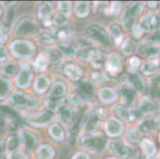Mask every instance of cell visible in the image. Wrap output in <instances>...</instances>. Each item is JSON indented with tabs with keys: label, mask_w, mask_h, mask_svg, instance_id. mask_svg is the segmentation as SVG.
<instances>
[{
	"label": "cell",
	"mask_w": 160,
	"mask_h": 159,
	"mask_svg": "<svg viewBox=\"0 0 160 159\" xmlns=\"http://www.w3.org/2000/svg\"><path fill=\"white\" fill-rule=\"evenodd\" d=\"M151 92H152L153 96L160 98V87H154Z\"/></svg>",
	"instance_id": "cell-58"
},
{
	"label": "cell",
	"mask_w": 160,
	"mask_h": 159,
	"mask_svg": "<svg viewBox=\"0 0 160 159\" xmlns=\"http://www.w3.org/2000/svg\"><path fill=\"white\" fill-rule=\"evenodd\" d=\"M115 113L119 117L122 118L124 120H130L131 112H128L127 108L122 105H116L114 107Z\"/></svg>",
	"instance_id": "cell-38"
},
{
	"label": "cell",
	"mask_w": 160,
	"mask_h": 159,
	"mask_svg": "<svg viewBox=\"0 0 160 159\" xmlns=\"http://www.w3.org/2000/svg\"><path fill=\"white\" fill-rule=\"evenodd\" d=\"M158 63L157 61H151L149 62H147L142 67V72L145 75H151L156 72L158 68Z\"/></svg>",
	"instance_id": "cell-33"
},
{
	"label": "cell",
	"mask_w": 160,
	"mask_h": 159,
	"mask_svg": "<svg viewBox=\"0 0 160 159\" xmlns=\"http://www.w3.org/2000/svg\"><path fill=\"white\" fill-rule=\"evenodd\" d=\"M110 33L114 37L115 42L117 44L121 43L122 41V33L120 28L117 25H112L110 27Z\"/></svg>",
	"instance_id": "cell-43"
},
{
	"label": "cell",
	"mask_w": 160,
	"mask_h": 159,
	"mask_svg": "<svg viewBox=\"0 0 160 159\" xmlns=\"http://www.w3.org/2000/svg\"><path fill=\"white\" fill-rule=\"evenodd\" d=\"M52 5L49 2H44L40 7H38V15L41 20L44 22V24L46 26L51 25V21L49 19L50 14L52 13Z\"/></svg>",
	"instance_id": "cell-15"
},
{
	"label": "cell",
	"mask_w": 160,
	"mask_h": 159,
	"mask_svg": "<svg viewBox=\"0 0 160 159\" xmlns=\"http://www.w3.org/2000/svg\"><path fill=\"white\" fill-rule=\"evenodd\" d=\"M47 56L48 58H49V61H52L53 63H57V62L60 61L61 57L59 52L56 50H53V49L49 50V52H47Z\"/></svg>",
	"instance_id": "cell-48"
},
{
	"label": "cell",
	"mask_w": 160,
	"mask_h": 159,
	"mask_svg": "<svg viewBox=\"0 0 160 159\" xmlns=\"http://www.w3.org/2000/svg\"><path fill=\"white\" fill-rule=\"evenodd\" d=\"M122 68V61L120 55L116 52H112L108 57L107 69L111 74H116Z\"/></svg>",
	"instance_id": "cell-13"
},
{
	"label": "cell",
	"mask_w": 160,
	"mask_h": 159,
	"mask_svg": "<svg viewBox=\"0 0 160 159\" xmlns=\"http://www.w3.org/2000/svg\"><path fill=\"white\" fill-rule=\"evenodd\" d=\"M72 159H89V157H88V154H86L85 153L79 152L73 156Z\"/></svg>",
	"instance_id": "cell-57"
},
{
	"label": "cell",
	"mask_w": 160,
	"mask_h": 159,
	"mask_svg": "<svg viewBox=\"0 0 160 159\" xmlns=\"http://www.w3.org/2000/svg\"><path fill=\"white\" fill-rule=\"evenodd\" d=\"M78 94L82 98H91L94 94V88L88 81H82L78 85Z\"/></svg>",
	"instance_id": "cell-21"
},
{
	"label": "cell",
	"mask_w": 160,
	"mask_h": 159,
	"mask_svg": "<svg viewBox=\"0 0 160 159\" xmlns=\"http://www.w3.org/2000/svg\"><path fill=\"white\" fill-rule=\"evenodd\" d=\"M139 25L143 31H148L151 29L158 30L160 29V17L157 16L147 15L142 17Z\"/></svg>",
	"instance_id": "cell-14"
},
{
	"label": "cell",
	"mask_w": 160,
	"mask_h": 159,
	"mask_svg": "<svg viewBox=\"0 0 160 159\" xmlns=\"http://www.w3.org/2000/svg\"><path fill=\"white\" fill-rule=\"evenodd\" d=\"M92 81H95L96 83H102L104 81V77L102 75L97 73V72L92 76Z\"/></svg>",
	"instance_id": "cell-56"
},
{
	"label": "cell",
	"mask_w": 160,
	"mask_h": 159,
	"mask_svg": "<svg viewBox=\"0 0 160 159\" xmlns=\"http://www.w3.org/2000/svg\"><path fill=\"white\" fill-rule=\"evenodd\" d=\"M81 143L85 148L91 151H101L104 147L105 140L100 136H83Z\"/></svg>",
	"instance_id": "cell-7"
},
{
	"label": "cell",
	"mask_w": 160,
	"mask_h": 159,
	"mask_svg": "<svg viewBox=\"0 0 160 159\" xmlns=\"http://www.w3.org/2000/svg\"><path fill=\"white\" fill-rule=\"evenodd\" d=\"M129 63H130L131 67H132V68H137L138 67H139V64H140V61H139V58L136 57H132V59L130 60Z\"/></svg>",
	"instance_id": "cell-55"
},
{
	"label": "cell",
	"mask_w": 160,
	"mask_h": 159,
	"mask_svg": "<svg viewBox=\"0 0 160 159\" xmlns=\"http://www.w3.org/2000/svg\"><path fill=\"white\" fill-rule=\"evenodd\" d=\"M120 94H121L122 98L123 99L124 103L128 106H132L136 101V93L135 91L131 89L130 87H123L120 90Z\"/></svg>",
	"instance_id": "cell-23"
},
{
	"label": "cell",
	"mask_w": 160,
	"mask_h": 159,
	"mask_svg": "<svg viewBox=\"0 0 160 159\" xmlns=\"http://www.w3.org/2000/svg\"><path fill=\"white\" fill-rule=\"evenodd\" d=\"M18 146V138L15 135H11L7 138V144H6V149L8 152H12L16 151V149Z\"/></svg>",
	"instance_id": "cell-39"
},
{
	"label": "cell",
	"mask_w": 160,
	"mask_h": 159,
	"mask_svg": "<svg viewBox=\"0 0 160 159\" xmlns=\"http://www.w3.org/2000/svg\"><path fill=\"white\" fill-rule=\"evenodd\" d=\"M21 135L26 148L28 149L29 151H33L37 145L36 135L28 131H23Z\"/></svg>",
	"instance_id": "cell-17"
},
{
	"label": "cell",
	"mask_w": 160,
	"mask_h": 159,
	"mask_svg": "<svg viewBox=\"0 0 160 159\" xmlns=\"http://www.w3.org/2000/svg\"><path fill=\"white\" fill-rule=\"evenodd\" d=\"M2 152H3V143L2 142H0V157L2 156Z\"/></svg>",
	"instance_id": "cell-59"
},
{
	"label": "cell",
	"mask_w": 160,
	"mask_h": 159,
	"mask_svg": "<svg viewBox=\"0 0 160 159\" xmlns=\"http://www.w3.org/2000/svg\"><path fill=\"white\" fill-rule=\"evenodd\" d=\"M159 40H160V37H159Z\"/></svg>",
	"instance_id": "cell-62"
},
{
	"label": "cell",
	"mask_w": 160,
	"mask_h": 159,
	"mask_svg": "<svg viewBox=\"0 0 160 159\" xmlns=\"http://www.w3.org/2000/svg\"><path fill=\"white\" fill-rule=\"evenodd\" d=\"M88 61L95 68H100L104 63V53L101 51L94 49L90 54Z\"/></svg>",
	"instance_id": "cell-24"
},
{
	"label": "cell",
	"mask_w": 160,
	"mask_h": 159,
	"mask_svg": "<svg viewBox=\"0 0 160 159\" xmlns=\"http://www.w3.org/2000/svg\"><path fill=\"white\" fill-rule=\"evenodd\" d=\"M110 12L113 14H117L120 10V6L119 2H112V4L110 7Z\"/></svg>",
	"instance_id": "cell-53"
},
{
	"label": "cell",
	"mask_w": 160,
	"mask_h": 159,
	"mask_svg": "<svg viewBox=\"0 0 160 159\" xmlns=\"http://www.w3.org/2000/svg\"><path fill=\"white\" fill-rule=\"evenodd\" d=\"M38 155L39 159H52L54 156V151L49 146L43 145L38 149Z\"/></svg>",
	"instance_id": "cell-29"
},
{
	"label": "cell",
	"mask_w": 160,
	"mask_h": 159,
	"mask_svg": "<svg viewBox=\"0 0 160 159\" xmlns=\"http://www.w3.org/2000/svg\"><path fill=\"white\" fill-rule=\"evenodd\" d=\"M7 159H28V157L24 153L18 151H14L9 153L7 156Z\"/></svg>",
	"instance_id": "cell-47"
},
{
	"label": "cell",
	"mask_w": 160,
	"mask_h": 159,
	"mask_svg": "<svg viewBox=\"0 0 160 159\" xmlns=\"http://www.w3.org/2000/svg\"><path fill=\"white\" fill-rule=\"evenodd\" d=\"M7 57V49L3 46L0 45V63L5 61Z\"/></svg>",
	"instance_id": "cell-54"
},
{
	"label": "cell",
	"mask_w": 160,
	"mask_h": 159,
	"mask_svg": "<svg viewBox=\"0 0 160 159\" xmlns=\"http://www.w3.org/2000/svg\"><path fill=\"white\" fill-rule=\"evenodd\" d=\"M76 14L80 17H85L90 11V5L88 2H78L76 4Z\"/></svg>",
	"instance_id": "cell-27"
},
{
	"label": "cell",
	"mask_w": 160,
	"mask_h": 159,
	"mask_svg": "<svg viewBox=\"0 0 160 159\" xmlns=\"http://www.w3.org/2000/svg\"><path fill=\"white\" fill-rule=\"evenodd\" d=\"M68 21H69V16L65 13H58L53 18V22L59 27L65 26L68 23Z\"/></svg>",
	"instance_id": "cell-40"
},
{
	"label": "cell",
	"mask_w": 160,
	"mask_h": 159,
	"mask_svg": "<svg viewBox=\"0 0 160 159\" xmlns=\"http://www.w3.org/2000/svg\"><path fill=\"white\" fill-rule=\"evenodd\" d=\"M58 50L66 57H73L77 54L78 50L73 46L67 43H61L58 46Z\"/></svg>",
	"instance_id": "cell-30"
},
{
	"label": "cell",
	"mask_w": 160,
	"mask_h": 159,
	"mask_svg": "<svg viewBox=\"0 0 160 159\" xmlns=\"http://www.w3.org/2000/svg\"><path fill=\"white\" fill-rule=\"evenodd\" d=\"M62 103H63V100L62 99L50 98L45 102V107H46V108L49 110V112H52V111L54 112V111L58 110V107L62 104Z\"/></svg>",
	"instance_id": "cell-35"
},
{
	"label": "cell",
	"mask_w": 160,
	"mask_h": 159,
	"mask_svg": "<svg viewBox=\"0 0 160 159\" xmlns=\"http://www.w3.org/2000/svg\"><path fill=\"white\" fill-rule=\"evenodd\" d=\"M69 99H70V101L76 106H83V105L85 104L84 99L78 93H72V94H71L69 96Z\"/></svg>",
	"instance_id": "cell-46"
},
{
	"label": "cell",
	"mask_w": 160,
	"mask_h": 159,
	"mask_svg": "<svg viewBox=\"0 0 160 159\" xmlns=\"http://www.w3.org/2000/svg\"><path fill=\"white\" fill-rule=\"evenodd\" d=\"M157 124L158 122L155 119H147L142 122L140 126V129L142 131H151L155 129Z\"/></svg>",
	"instance_id": "cell-45"
},
{
	"label": "cell",
	"mask_w": 160,
	"mask_h": 159,
	"mask_svg": "<svg viewBox=\"0 0 160 159\" xmlns=\"http://www.w3.org/2000/svg\"><path fill=\"white\" fill-rule=\"evenodd\" d=\"M64 71H65V73L69 77V79H71L73 81H79L81 77H82V69L79 66L73 65V64L66 65L65 67Z\"/></svg>",
	"instance_id": "cell-16"
},
{
	"label": "cell",
	"mask_w": 160,
	"mask_h": 159,
	"mask_svg": "<svg viewBox=\"0 0 160 159\" xmlns=\"http://www.w3.org/2000/svg\"><path fill=\"white\" fill-rule=\"evenodd\" d=\"M142 5L141 2H134L131 4L123 13L121 17V23L126 30L133 29L136 23V17L141 12Z\"/></svg>",
	"instance_id": "cell-1"
},
{
	"label": "cell",
	"mask_w": 160,
	"mask_h": 159,
	"mask_svg": "<svg viewBox=\"0 0 160 159\" xmlns=\"http://www.w3.org/2000/svg\"><path fill=\"white\" fill-rule=\"evenodd\" d=\"M153 3H155V2H148V5H149V7H151V8H154V7H155V6H156V4H155V5H153Z\"/></svg>",
	"instance_id": "cell-60"
},
{
	"label": "cell",
	"mask_w": 160,
	"mask_h": 159,
	"mask_svg": "<svg viewBox=\"0 0 160 159\" xmlns=\"http://www.w3.org/2000/svg\"><path fill=\"white\" fill-rule=\"evenodd\" d=\"M104 116V109L101 107L96 109L92 112L87 119L85 125V130L86 132H92L97 129L100 125L101 119Z\"/></svg>",
	"instance_id": "cell-9"
},
{
	"label": "cell",
	"mask_w": 160,
	"mask_h": 159,
	"mask_svg": "<svg viewBox=\"0 0 160 159\" xmlns=\"http://www.w3.org/2000/svg\"><path fill=\"white\" fill-rule=\"evenodd\" d=\"M143 30L141 28L139 25H137V26H134L133 27V34L134 37H136V38H139V37L142 36V34L143 33Z\"/></svg>",
	"instance_id": "cell-52"
},
{
	"label": "cell",
	"mask_w": 160,
	"mask_h": 159,
	"mask_svg": "<svg viewBox=\"0 0 160 159\" xmlns=\"http://www.w3.org/2000/svg\"><path fill=\"white\" fill-rule=\"evenodd\" d=\"M128 139L132 143H136L142 138V131L139 128H132L130 131L128 132Z\"/></svg>",
	"instance_id": "cell-34"
},
{
	"label": "cell",
	"mask_w": 160,
	"mask_h": 159,
	"mask_svg": "<svg viewBox=\"0 0 160 159\" xmlns=\"http://www.w3.org/2000/svg\"><path fill=\"white\" fill-rule=\"evenodd\" d=\"M2 8L0 7V17H1V15H2Z\"/></svg>",
	"instance_id": "cell-61"
},
{
	"label": "cell",
	"mask_w": 160,
	"mask_h": 159,
	"mask_svg": "<svg viewBox=\"0 0 160 159\" xmlns=\"http://www.w3.org/2000/svg\"><path fill=\"white\" fill-rule=\"evenodd\" d=\"M81 120H82V114H79L78 117L76 118L74 121L73 124H72V128L70 131V139L71 138H75V137L78 135V131H79L80 126H81Z\"/></svg>",
	"instance_id": "cell-42"
},
{
	"label": "cell",
	"mask_w": 160,
	"mask_h": 159,
	"mask_svg": "<svg viewBox=\"0 0 160 159\" xmlns=\"http://www.w3.org/2000/svg\"><path fill=\"white\" fill-rule=\"evenodd\" d=\"M11 100L15 106L24 108H32L37 105V100L33 97L22 92H16L11 96Z\"/></svg>",
	"instance_id": "cell-4"
},
{
	"label": "cell",
	"mask_w": 160,
	"mask_h": 159,
	"mask_svg": "<svg viewBox=\"0 0 160 159\" xmlns=\"http://www.w3.org/2000/svg\"><path fill=\"white\" fill-rule=\"evenodd\" d=\"M38 30V25L34 20L30 17H25L20 20L14 29L16 36H29L35 33Z\"/></svg>",
	"instance_id": "cell-3"
},
{
	"label": "cell",
	"mask_w": 160,
	"mask_h": 159,
	"mask_svg": "<svg viewBox=\"0 0 160 159\" xmlns=\"http://www.w3.org/2000/svg\"><path fill=\"white\" fill-rule=\"evenodd\" d=\"M58 7L61 11H69L72 7V3L70 2H59Z\"/></svg>",
	"instance_id": "cell-50"
},
{
	"label": "cell",
	"mask_w": 160,
	"mask_h": 159,
	"mask_svg": "<svg viewBox=\"0 0 160 159\" xmlns=\"http://www.w3.org/2000/svg\"><path fill=\"white\" fill-rule=\"evenodd\" d=\"M50 81L49 77L45 75L39 76L34 82V89L38 93H44L48 89Z\"/></svg>",
	"instance_id": "cell-19"
},
{
	"label": "cell",
	"mask_w": 160,
	"mask_h": 159,
	"mask_svg": "<svg viewBox=\"0 0 160 159\" xmlns=\"http://www.w3.org/2000/svg\"><path fill=\"white\" fill-rule=\"evenodd\" d=\"M155 105L153 102L146 98L143 99L139 103L137 109L131 112V120H135V119L140 118L141 116L148 115V114L153 112L155 111Z\"/></svg>",
	"instance_id": "cell-5"
},
{
	"label": "cell",
	"mask_w": 160,
	"mask_h": 159,
	"mask_svg": "<svg viewBox=\"0 0 160 159\" xmlns=\"http://www.w3.org/2000/svg\"><path fill=\"white\" fill-rule=\"evenodd\" d=\"M53 114L49 111L42 112L29 116L27 122L34 127H44L53 119Z\"/></svg>",
	"instance_id": "cell-6"
},
{
	"label": "cell",
	"mask_w": 160,
	"mask_h": 159,
	"mask_svg": "<svg viewBox=\"0 0 160 159\" xmlns=\"http://www.w3.org/2000/svg\"><path fill=\"white\" fill-rule=\"evenodd\" d=\"M11 89L10 81L0 76V100H5Z\"/></svg>",
	"instance_id": "cell-28"
},
{
	"label": "cell",
	"mask_w": 160,
	"mask_h": 159,
	"mask_svg": "<svg viewBox=\"0 0 160 159\" xmlns=\"http://www.w3.org/2000/svg\"><path fill=\"white\" fill-rule=\"evenodd\" d=\"M39 40H40L41 43L44 44V45H49V44H52L54 42V39L52 37L51 35L48 34V33H42V34L40 35V37H39Z\"/></svg>",
	"instance_id": "cell-49"
},
{
	"label": "cell",
	"mask_w": 160,
	"mask_h": 159,
	"mask_svg": "<svg viewBox=\"0 0 160 159\" xmlns=\"http://www.w3.org/2000/svg\"><path fill=\"white\" fill-rule=\"evenodd\" d=\"M2 72L5 75L9 77L15 75L18 72V65L14 62H7L4 64L2 67Z\"/></svg>",
	"instance_id": "cell-36"
},
{
	"label": "cell",
	"mask_w": 160,
	"mask_h": 159,
	"mask_svg": "<svg viewBox=\"0 0 160 159\" xmlns=\"http://www.w3.org/2000/svg\"><path fill=\"white\" fill-rule=\"evenodd\" d=\"M73 119V112L69 107H64L59 112V119L62 124L69 126Z\"/></svg>",
	"instance_id": "cell-22"
},
{
	"label": "cell",
	"mask_w": 160,
	"mask_h": 159,
	"mask_svg": "<svg viewBox=\"0 0 160 159\" xmlns=\"http://www.w3.org/2000/svg\"><path fill=\"white\" fill-rule=\"evenodd\" d=\"M87 33L92 39H93L103 45H106V46L110 45V39H109L108 34L100 26H96V25L91 26L90 27H88Z\"/></svg>",
	"instance_id": "cell-8"
},
{
	"label": "cell",
	"mask_w": 160,
	"mask_h": 159,
	"mask_svg": "<svg viewBox=\"0 0 160 159\" xmlns=\"http://www.w3.org/2000/svg\"><path fill=\"white\" fill-rule=\"evenodd\" d=\"M93 49V48L89 44H82V45L80 46L79 51H78L80 57L82 58V59L88 60V61L90 54H91Z\"/></svg>",
	"instance_id": "cell-37"
},
{
	"label": "cell",
	"mask_w": 160,
	"mask_h": 159,
	"mask_svg": "<svg viewBox=\"0 0 160 159\" xmlns=\"http://www.w3.org/2000/svg\"><path fill=\"white\" fill-rule=\"evenodd\" d=\"M56 34L60 39H65L68 37V35H69V31H68V30L65 28L59 29V30L57 31Z\"/></svg>",
	"instance_id": "cell-51"
},
{
	"label": "cell",
	"mask_w": 160,
	"mask_h": 159,
	"mask_svg": "<svg viewBox=\"0 0 160 159\" xmlns=\"http://www.w3.org/2000/svg\"><path fill=\"white\" fill-rule=\"evenodd\" d=\"M129 81L135 89L139 92H143L146 89V83L144 80L138 73H132L129 76Z\"/></svg>",
	"instance_id": "cell-20"
},
{
	"label": "cell",
	"mask_w": 160,
	"mask_h": 159,
	"mask_svg": "<svg viewBox=\"0 0 160 159\" xmlns=\"http://www.w3.org/2000/svg\"><path fill=\"white\" fill-rule=\"evenodd\" d=\"M11 50L13 55L17 57H30L34 52V46L30 42L18 40L11 43Z\"/></svg>",
	"instance_id": "cell-2"
},
{
	"label": "cell",
	"mask_w": 160,
	"mask_h": 159,
	"mask_svg": "<svg viewBox=\"0 0 160 159\" xmlns=\"http://www.w3.org/2000/svg\"><path fill=\"white\" fill-rule=\"evenodd\" d=\"M99 97L104 103H111L116 100V94L109 87H103L99 92Z\"/></svg>",
	"instance_id": "cell-18"
},
{
	"label": "cell",
	"mask_w": 160,
	"mask_h": 159,
	"mask_svg": "<svg viewBox=\"0 0 160 159\" xmlns=\"http://www.w3.org/2000/svg\"><path fill=\"white\" fill-rule=\"evenodd\" d=\"M137 52L142 57H151L158 54V49L155 46L150 45H141L138 46Z\"/></svg>",
	"instance_id": "cell-26"
},
{
	"label": "cell",
	"mask_w": 160,
	"mask_h": 159,
	"mask_svg": "<svg viewBox=\"0 0 160 159\" xmlns=\"http://www.w3.org/2000/svg\"><path fill=\"white\" fill-rule=\"evenodd\" d=\"M104 130H105V132L108 136H120L123 133V123L116 118H110L106 121Z\"/></svg>",
	"instance_id": "cell-11"
},
{
	"label": "cell",
	"mask_w": 160,
	"mask_h": 159,
	"mask_svg": "<svg viewBox=\"0 0 160 159\" xmlns=\"http://www.w3.org/2000/svg\"><path fill=\"white\" fill-rule=\"evenodd\" d=\"M141 147H142V151L147 155L148 156H152L153 154H155V148L154 147V145L152 144V142H150L149 140L148 139H143L141 144Z\"/></svg>",
	"instance_id": "cell-41"
},
{
	"label": "cell",
	"mask_w": 160,
	"mask_h": 159,
	"mask_svg": "<svg viewBox=\"0 0 160 159\" xmlns=\"http://www.w3.org/2000/svg\"><path fill=\"white\" fill-rule=\"evenodd\" d=\"M49 135L53 139L61 141L64 138V131L59 125L53 124L49 128Z\"/></svg>",
	"instance_id": "cell-32"
},
{
	"label": "cell",
	"mask_w": 160,
	"mask_h": 159,
	"mask_svg": "<svg viewBox=\"0 0 160 159\" xmlns=\"http://www.w3.org/2000/svg\"><path fill=\"white\" fill-rule=\"evenodd\" d=\"M112 151L115 154L121 158H127L132 154V148L125 145L121 141H114L111 143Z\"/></svg>",
	"instance_id": "cell-12"
},
{
	"label": "cell",
	"mask_w": 160,
	"mask_h": 159,
	"mask_svg": "<svg viewBox=\"0 0 160 159\" xmlns=\"http://www.w3.org/2000/svg\"><path fill=\"white\" fill-rule=\"evenodd\" d=\"M32 77H33L32 68L28 65H26V64L22 65L20 68L19 73L16 79V84L18 87H22V88L27 87L30 84Z\"/></svg>",
	"instance_id": "cell-10"
},
{
	"label": "cell",
	"mask_w": 160,
	"mask_h": 159,
	"mask_svg": "<svg viewBox=\"0 0 160 159\" xmlns=\"http://www.w3.org/2000/svg\"><path fill=\"white\" fill-rule=\"evenodd\" d=\"M134 49V42L130 38H127L123 42L121 50L124 55H130Z\"/></svg>",
	"instance_id": "cell-44"
},
{
	"label": "cell",
	"mask_w": 160,
	"mask_h": 159,
	"mask_svg": "<svg viewBox=\"0 0 160 159\" xmlns=\"http://www.w3.org/2000/svg\"><path fill=\"white\" fill-rule=\"evenodd\" d=\"M48 62H49V58H48L47 54L41 53L36 59L35 63H34V68L39 72L44 71L47 67Z\"/></svg>",
	"instance_id": "cell-31"
},
{
	"label": "cell",
	"mask_w": 160,
	"mask_h": 159,
	"mask_svg": "<svg viewBox=\"0 0 160 159\" xmlns=\"http://www.w3.org/2000/svg\"><path fill=\"white\" fill-rule=\"evenodd\" d=\"M66 92V87L65 84L62 81H58L52 86L51 91H50V96L51 98L58 99L62 97Z\"/></svg>",
	"instance_id": "cell-25"
}]
</instances>
